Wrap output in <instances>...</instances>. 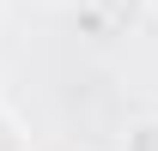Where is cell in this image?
Wrapping results in <instances>:
<instances>
[{
  "label": "cell",
  "instance_id": "7a4b0ae2",
  "mask_svg": "<svg viewBox=\"0 0 158 151\" xmlns=\"http://www.w3.org/2000/svg\"><path fill=\"white\" fill-rule=\"evenodd\" d=\"M0 24H6V6H0Z\"/></svg>",
  "mask_w": 158,
  "mask_h": 151
},
{
  "label": "cell",
  "instance_id": "3957f363",
  "mask_svg": "<svg viewBox=\"0 0 158 151\" xmlns=\"http://www.w3.org/2000/svg\"><path fill=\"white\" fill-rule=\"evenodd\" d=\"M146 6H152V12H158V0H146Z\"/></svg>",
  "mask_w": 158,
  "mask_h": 151
},
{
  "label": "cell",
  "instance_id": "6da1fadb",
  "mask_svg": "<svg viewBox=\"0 0 158 151\" xmlns=\"http://www.w3.org/2000/svg\"><path fill=\"white\" fill-rule=\"evenodd\" d=\"M122 151H158V115L134 121V127H128V139H122Z\"/></svg>",
  "mask_w": 158,
  "mask_h": 151
}]
</instances>
